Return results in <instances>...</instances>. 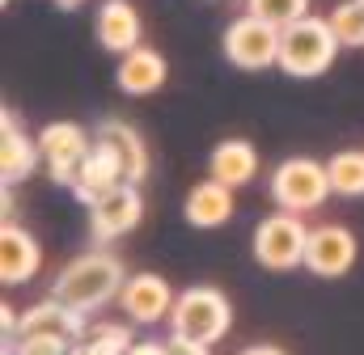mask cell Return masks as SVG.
Masks as SVG:
<instances>
[{
	"mask_svg": "<svg viewBox=\"0 0 364 355\" xmlns=\"http://www.w3.org/2000/svg\"><path fill=\"white\" fill-rule=\"evenodd\" d=\"M123 283H127L123 263L110 258V254H102V250H93V254L73 258V263L51 279V296L64 300V305H73V309H81V313L90 317V313H97L102 305L119 300Z\"/></svg>",
	"mask_w": 364,
	"mask_h": 355,
	"instance_id": "obj_1",
	"label": "cell"
},
{
	"mask_svg": "<svg viewBox=\"0 0 364 355\" xmlns=\"http://www.w3.org/2000/svg\"><path fill=\"white\" fill-rule=\"evenodd\" d=\"M339 34L331 26V17H318V13H305L296 17L292 26L279 30V68L288 77H322L335 55H339Z\"/></svg>",
	"mask_w": 364,
	"mask_h": 355,
	"instance_id": "obj_2",
	"label": "cell"
},
{
	"mask_svg": "<svg viewBox=\"0 0 364 355\" xmlns=\"http://www.w3.org/2000/svg\"><path fill=\"white\" fill-rule=\"evenodd\" d=\"M170 322H174L178 334H191V339H199V343L212 347V343H220V339L229 334V326H233V305L225 300V292H216V288H208V283H195V288L178 292Z\"/></svg>",
	"mask_w": 364,
	"mask_h": 355,
	"instance_id": "obj_3",
	"label": "cell"
},
{
	"mask_svg": "<svg viewBox=\"0 0 364 355\" xmlns=\"http://www.w3.org/2000/svg\"><path fill=\"white\" fill-rule=\"evenodd\" d=\"M305 250H309V229L301 220V212L279 207L255 229V258L267 271H292L305 266Z\"/></svg>",
	"mask_w": 364,
	"mask_h": 355,
	"instance_id": "obj_4",
	"label": "cell"
},
{
	"mask_svg": "<svg viewBox=\"0 0 364 355\" xmlns=\"http://www.w3.org/2000/svg\"><path fill=\"white\" fill-rule=\"evenodd\" d=\"M272 195L279 207L305 216V212L322 207L326 195H335V190H331V174H326L322 161H314V157H288L272 174Z\"/></svg>",
	"mask_w": 364,
	"mask_h": 355,
	"instance_id": "obj_5",
	"label": "cell"
},
{
	"mask_svg": "<svg viewBox=\"0 0 364 355\" xmlns=\"http://www.w3.org/2000/svg\"><path fill=\"white\" fill-rule=\"evenodd\" d=\"M225 55H229V64H237V68H246V72L272 68V64H279V26L255 17V13L246 9V13H242L237 21H229V30H225Z\"/></svg>",
	"mask_w": 364,
	"mask_h": 355,
	"instance_id": "obj_6",
	"label": "cell"
},
{
	"mask_svg": "<svg viewBox=\"0 0 364 355\" xmlns=\"http://www.w3.org/2000/svg\"><path fill=\"white\" fill-rule=\"evenodd\" d=\"M38 148H43V165H47V178L55 186H73L85 157H90L93 140L85 127L77 123H47L43 136H38Z\"/></svg>",
	"mask_w": 364,
	"mask_h": 355,
	"instance_id": "obj_7",
	"label": "cell"
},
{
	"mask_svg": "<svg viewBox=\"0 0 364 355\" xmlns=\"http://www.w3.org/2000/svg\"><path fill=\"white\" fill-rule=\"evenodd\" d=\"M144 216V199H140V186L136 182H119L114 190H106L102 199L90 203V233L97 241H110V237H123L140 224Z\"/></svg>",
	"mask_w": 364,
	"mask_h": 355,
	"instance_id": "obj_8",
	"label": "cell"
},
{
	"mask_svg": "<svg viewBox=\"0 0 364 355\" xmlns=\"http://www.w3.org/2000/svg\"><path fill=\"white\" fill-rule=\"evenodd\" d=\"M360 246H356V233H348L343 224H318L309 229V250H305V266L322 279H339L348 275L356 263Z\"/></svg>",
	"mask_w": 364,
	"mask_h": 355,
	"instance_id": "obj_9",
	"label": "cell"
},
{
	"mask_svg": "<svg viewBox=\"0 0 364 355\" xmlns=\"http://www.w3.org/2000/svg\"><path fill=\"white\" fill-rule=\"evenodd\" d=\"M174 300H178L174 288H170L161 275H153V271L127 275V283H123V292H119L123 313H127L132 322H140V326H153V322L170 317V313H174Z\"/></svg>",
	"mask_w": 364,
	"mask_h": 355,
	"instance_id": "obj_10",
	"label": "cell"
},
{
	"mask_svg": "<svg viewBox=\"0 0 364 355\" xmlns=\"http://www.w3.org/2000/svg\"><path fill=\"white\" fill-rule=\"evenodd\" d=\"M81 334H85V313L64 305V300H55V296L38 300L17 322V339H64V343H77Z\"/></svg>",
	"mask_w": 364,
	"mask_h": 355,
	"instance_id": "obj_11",
	"label": "cell"
},
{
	"mask_svg": "<svg viewBox=\"0 0 364 355\" xmlns=\"http://www.w3.org/2000/svg\"><path fill=\"white\" fill-rule=\"evenodd\" d=\"M38 157H43L38 140H30L21 131V123H17V114L4 110L0 114V178H4V186H13V182L34 174Z\"/></svg>",
	"mask_w": 364,
	"mask_h": 355,
	"instance_id": "obj_12",
	"label": "cell"
},
{
	"mask_svg": "<svg viewBox=\"0 0 364 355\" xmlns=\"http://www.w3.org/2000/svg\"><path fill=\"white\" fill-rule=\"evenodd\" d=\"M93 30H97V43L114 55H127L132 47H140V34H144L140 13L127 0H106L93 17Z\"/></svg>",
	"mask_w": 364,
	"mask_h": 355,
	"instance_id": "obj_13",
	"label": "cell"
},
{
	"mask_svg": "<svg viewBox=\"0 0 364 355\" xmlns=\"http://www.w3.org/2000/svg\"><path fill=\"white\" fill-rule=\"evenodd\" d=\"M114 81H119V89H123V93H132V97L157 93V89L166 85V55L140 43V47H132L127 55H119Z\"/></svg>",
	"mask_w": 364,
	"mask_h": 355,
	"instance_id": "obj_14",
	"label": "cell"
},
{
	"mask_svg": "<svg viewBox=\"0 0 364 355\" xmlns=\"http://www.w3.org/2000/svg\"><path fill=\"white\" fill-rule=\"evenodd\" d=\"M97 140L119 157V165H123V174L127 182H144L149 174V148H144V140H140V131L132 127V123H123V119H106L102 127H97Z\"/></svg>",
	"mask_w": 364,
	"mask_h": 355,
	"instance_id": "obj_15",
	"label": "cell"
},
{
	"mask_svg": "<svg viewBox=\"0 0 364 355\" xmlns=\"http://www.w3.org/2000/svg\"><path fill=\"white\" fill-rule=\"evenodd\" d=\"M119 182H127V174H123V165H119V157L102 144V140H93L90 157H85V165H81V174H77V182H73V190H77V199L90 207L93 199H102L106 190H114Z\"/></svg>",
	"mask_w": 364,
	"mask_h": 355,
	"instance_id": "obj_16",
	"label": "cell"
},
{
	"mask_svg": "<svg viewBox=\"0 0 364 355\" xmlns=\"http://www.w3.org/2000/svg\"><path fill=\"white\" fill-rule=\"evenodd\" d=\"M186 220L195 224V229H220L229 216H233V186H225V182H216V178H208V182H199V186H191V195H186Z\"/></svg>",
	"mask_w": 364,
	"mask_h": 355,
	"instance_id": "obj_17",
	"label": "cell"
},
{
	"mask_svg": "<svg viewBox=\"0 0 364 355\" xmlns=\"http://www.w3.org/2000/svg\"><path fill=\"white\" fill-rule=\"evenodd\" d=\"M38 246H34V237L26 233V229H17V224H4L0 229V279L4 283H26V279H34V271H38Z\"/></svg>",
	"mask_w": 364,
	"mask_h": 355,
	"instance_id": "obj_18",
	"label": "cell"
},
{
	"mask_svg": "<svg viewBox=\"0 0 364 355\" xmlns=\"http://www.w3.org/2000/svg\"><path fill=\"white\" fill-rule=\"evenodd\" d=\"M208 170L216 178V182H225V186H246V182H255L259 174V153H255V144H246V140H220L216 148H212V161H208Z\"/></svg>",
	"mask_w": 364,
	"mask_h": 355,
	"instance_id": "obj_19",
	"label": "cell"
},
{
	"mask_svg": "<svg viewBox=\"0 0 364 355\" xmlns=\"http://www.w3.org/2000/svg\"><path fill=\"white\" fill-rule=\"evenodd\" d=\"M331 174V190L343 199H360L364 195V148H343L326 161Z\"/></svg>",
	"mask_w": 364,
	"mask_h": 355,
	"instance_id": "obj_20",
	"label": "cell"
},
{
	"mask_svg": "<svg viewBox=\"0 0 364 355\" xmlns=\"http://www.w3.org/2000/svg\"><path fill=\"white\" fill-rule=\"evenodd\" d=\"M132 330L127 326H93V330H85L73 347H68V355H127L132 351Z\"/></svg>",
	"mask_w": 364,
	"mask_h": 355,
	"instance_id": "obj_21",
	"label": "cell"
},
{
	"mask_svg": "<svg viewBox=\"0 0 364 355\" xmlns=\"http://www.w3.org/2000/svg\"><path fill=\"white\" fill-rule=\"evenodd\" d=\"M331 26L343 47H364V0H343L331 13Z\"/></svg>",
	"mask_w": 364,
	"mask_h": 355,
	"instance_id": "obj_22",
	"label": "cell"
},
{
	"mask_svg": "<svg viewBox=\"0 0 364 355\" xmlns=\"http://www.w3.org/2000/svg\"><path fill=\"white\" fill-rule=\"evenodd\" d=\"M246 9L255 13V17H263V21H272V26H292L296 17H305L309 13V0H246Z\"/></svg>",
	"mask_w": 364,
	"mask_h": 355,
	"instance_id": "obj_23",
	"label": "cell"
},
{
	"mask_svg": "<svg viewBox=\"0 0 364 355\" xmlns=\"http://www.w3.org/2000/svg\"><path fill=\"white\" fill-rule=\"evenodd\" d=\"M68 347L64 339H13V351L4 355H68Z\"/></svg>",
	"mask_w": 364,
	"mask_h": 355,
	"instance_id": "obj_24",
	"label": "cell"
},
{
	"mask_svg": "<svg viewBox=\"0 0 364 355\" xmlns=\"http://www.w3.org/2000/svg\"><path fill=\"white\" fill-rule=\"evenodd\" d=\"M170 355H208V343H199V339H191V334H170Z\"/></svg>",
	"mask_w": 364,
	"mask_h": 355,
	"instance_id": "obj_25",
	"label": "cell"
},
{
	"mask_svg": "<svg viewBox=\"0 0 364 355\" xmlns=\"http://www.w3.org/2000/svg\"><path fill=\"white\" fill-rule=\"evenodd\" d=\"M127 355H170V343H157V339H144V343H132Z\"/></svg>",
	"mask_w": 364,
	"mask_h": 355,
	"instance_id": "obj_26",
	"label": "cell"
},
{
	"mask_svg": "<svg viewBox=\"0 0 364 355\" xmlns=\"http://www.w3.org/2000/svg\"><path fill=\"white\" fill-rule=\"evenodd\" d=\"M242 355H288V351H279V347H272V343H255V347H246Z\"/></svg>",
	"mask_w": 364,
	"mask_h": 355,
	"instance_id": "obj_27",
	"label": "cell"
},
{
	"mask_svg": "<svg viewBox=\"0 0 364 355\" xmlns=\"http://www.w3.org/2000/svg\"><path fill=\"white\" fill-rule=\"evenodd\" d=\"M85 0H55V9H64V13H73V9H81Z\"/></svg>",
	"mask_w": 364,
	"mask_h": 355,
	"instance_id": "obj_28",
	"label": "cell"
},
{
	"mask_svg": "<svg viewBox=\"0 0 364 355\" xmlns=\"http://www.w3.org/2000/svg\"><path fill=\"white\" fill-rule=\"evenodd\" d=\"M4 4H9V0H4Z\"/></svg>",
	"mask_w": 364,
	"mask_h": 355,
	"instance_id": "obj_29",
	"label": "cell"
}]
</instances>
